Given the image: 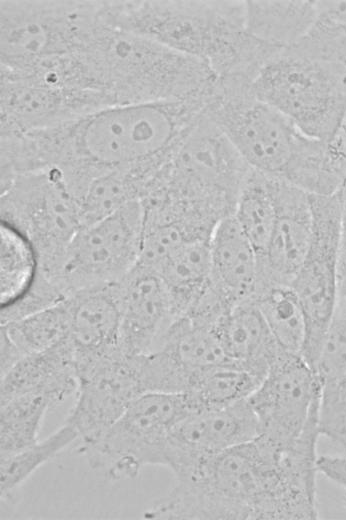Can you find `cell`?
<instances>
[{
	"label": "cell",
	"mask_w": 346,
	"mask_h": 520,
	"mask_svg": "<svg viewBox=\"0 0 346 520\" xmlns=\"http://www.w3.org/2000/svg\"><path fill=\"white\" fill-rule=\"evenodd\" d=\"M39 273V259L32 243L13 227L0 224V305L22 298Z\"/></svg>",
	"instance_id": "obj_27"
},
{
	"label": "cell",
	"mask_w": 346,
	"mask_h": 520,
	"mask_svg": "<svg viewBox=\"0 0 346 520\" xmlns=\"http://www.w3.org/2000/svg\"><path fill=\"white\" fill-rule=\"evenodd\" d=\"M144 226L140 201L83 226L70 242L57 278L66 297L120 282L138 264Z\"/></svg>",
	"instance_id": "obj_12"
},
{
	"label": "cell",
	"mask_w": 346,
	"mask_h": 520,
	"mask_svg": "<svg viewBox=\"0 0 346 520\" xmlns=\"http://www.w3.org/2000/svg\"><path fill=\"white\" fill-rule=\"evenodd\" d=\"M79 439L75 428L64 424L47 436L19 451L0 456L1 498H6L24 483L37 469L56 457Z\"/></svg>",
	"instance_id": "obj_31"
},
{
	"label": "cell",
	"mask_w": 346,
	"mask_h": 520,
	"mask_svg": "<svg viewBox=\"0 0 346 520\" xmlns=\"http://www.w3.org/2000/svg\"><path fill=\"white\" fill-rule=\"evenodd\" d=\"M169 292L175 318L184 316L210 284V239H196L177 249L158 271Z\"/></svg>",
	"instance_id": "obj_24"
},
{
	"label": "cell",
	"mask_w": 346,
	"mask_h": 520,
	"mask_svg": "<svg viewBox=\"0 0 346 520\" xmlns=\"http://www.w3.org/2000/svg\"><path fill=\"white\" fill-rule=\"evenodd\" d=\"M216 331L228 360L261 378L282 350L253 301L233 306Z\"/></svg>",
	"instance_id": "obj_21"
},
{
	"label": "cell",
	"mask_w": 346,
	"mask_h": 520,
	"mask_svg": "<svg viewBox=\"0 0 346 520\" xmlns=\"http://www.w3.org/2000/svg\"><path fill=\"white\" fill-rule=\"evenodd\" d=\"M211 285L234 305L253 301L259 262L234 216L223 219L210 238Z\"/></svg>",
	"instance_id": "obj_19"
},
{
	"label": "cell",
	"mask_w": 346,
	"mask_h": 520,
	"mask_svg": "<svg viewBox=\"0 0 346 520\" xmlns=\"http://www.w3.org/2000/svg\"><path fill=\"white\" fill-rule=\"evenodd\" d=\"M233 216L255 248L258 258L261 257L275 224V206L267 175L253 169L250 171Z\"/></svg>",
	"instance_id": "obj_30"
},
{
	"label": "cell",
	"mask_w": 346,
	"mask_h": 520,
	"mask_svg": "<svg viewBox=\"0 0 346 520\" xmlns=\"http://www.w3.org/2000/svg\"><path fill=\"white\" fill-rule=\"evenodd\" d=\"M318 472L331 481L346 488V454L342 456L322 455L317 459Z\"/></svg>",
	"instance_id": "obj_34"
},
{
	"label": "cell",
	"mask_w": 346,
	"mask_h": 520,
	"mask_svg": "<svg viewBox=\"0 0 346 520\" xmlns=\"http://www.w3.org/2000/svg\"><path fill=\"white\" fill-rule=\"evenodd\" d=\"M258 435L257 420L247 399L224 407L191 410L171 431L163 466L178 476Z\"/></svg>",
	"instance_id": "obj_15"
},
{
	"label": "cell",
	"mask_w": 346,
	"mask_h": 520,
	"mask_svg": "<svg viewBox=\"0 0 346 520\" xmlns=\"http://www.w3.org/2000/svg\"><path fill=\"white\" fill-rule=\"evenodd\" d=\"M166 520H314L316 485L284 461L280 447L258 436L175 476L146 513Z\"/></svg>",
	"instance_id": "obj_1"
},
{
	"label": "cell",
	"mask_w": 346,
	"mask_h": 520,
	"mask_svg": "<svg viewBox=\"0 0 346 520\" xmlns=\"http://www.w3.org/2000/svg\"><path fill=\"white\" fill-rule=\"evenodd\" d=\"M1 71L77 53L103 21L101 1L0 2Z\"/></svg>",
	"instance_id": "obj_7"
},
{
	"label": "cell",
	"mask_w": 346,
	"mask_h": 520,
	"mask_svg": "<svg viewBox=\"0 0 346 520\" xmlns=\"http://www.w3.org/2000/svg\"><path fill=\"white\" fill-rule=\"evenodd\" d=\"M155 350L167 354L193 380L198 373L229 361L216 329L188 316L172 322Z\"/></svg>",
	"instance_id": "obj_25"
},
{
	"label": "cell",
	"mask_w": 346,
	"mask_h": 520,
	"mask_svg": "<svg viewBox=\"0 0 346 520\" xmlns=\"http://www.w3.org/2000/svg\"><path fill=\"white\" fill-rule=\"evenodd\" d=\"M76 399L65 422L83 445L99 438L142 394L140 355L123 351L76 367Z\"/></svg>",
	"instance_id": "obj_14"
},
{
	"label": "cell",
	"mask_w": 346,
	"mask_h": 520,
	"mask_svg": "<svg viewBox=\"0 0 346 520\" xmlns=\"http://www.w3.org/2000/svg\"><path fill=\"white\" fill-rule=\"evenodd\" d=\"M121 307V348L128 355L154 351L176 319L159 273L137 264L116 284Z\"/></svg>",
	"instance_id": "obj_17"
},
{
	"label": "cell",
	"mask_w": 346,
	"mask_h": 520,
	"mask_svg": "<svg viewBox=\"0 0 346 520\" xmlns=\"http://www.w3.org/2000/svg\"><path fill=\"white\" fill-rule=\"evenodd\" d=\"M267 178L275 206V224L266 250L258 258L255 297L271 286H291L312 232L310 194L283 179L268 175Z\"/></svg>",
	"instance_id": "obj_16"
},
{
	"label": "cell",
	"mask_w": 346,
	"mask_h": 520,
	"mask_svg": "<svg viewBox=\"0 0 346 520\" xmlns=\"http://www.w3.org/2000/svg\"><path fill=\"white\" fill-rule=\"evenodd\" d=\"M103 18L90 40L72 56L84 88L106 106L209 94L217 76L206 64Z\"/></svg>",
	"instance_id": "obj_4"
},
{
	"label": "cell",
	"mask_w": 346,
	"mask_h": 520,
	"mask_svg": "<svg viewBox=\"0 0 346 520\" xmlns=\"http://www.w3.org/2000/svg\"><path fill=\"white\" fill-rule=\"evenodd\" d=\"M321 381L300 354L281 350L248 397L260 437L277 447L291 444L320 401Z\"/></svg>",
	"instance_id": "obj_13"
},
{
	"label": "cell",
	"mask_w": 346,
	"mask_h": 520,
	"mask_svg": "<svg viewBox=\"0 0 346 520\" xmlns=\"http://www.w3.org/2000/svg\"><path fill=\"white\" fill-rule=\"evenodd\" d=\"M318 426L320 435L346 454V381L343 379L321 383Z\"/></svg>",
	"instance_id": "obj_33"
},
{
	"label": "cell",
	"mask_w": 346,
	"mask_h": 520,
	"mask_svg": "<svg viewBox=\"0 0 346 520\" xmlns=\"http://www.w3.org/2000/svg\"><path fill=\"white\" fill-rule=\"evenodd\" d=\"M251 89L309 137L333 139L346 123V68L297 46L269 60Z\"/></svg>",
	"instance_id": "obj_6"
},
{
	"label": "cell",
	"mask_w": 346,
	"mask_h": 520,
	"mask_svg": "<svg viewBox=\"0 0 346 520\" xmlns=\"http://www.w3.org/2000/svg\"><path fill=\"white\" fill-rule=\"evenodd\" d=\"M246 28L257 39L287 49L311 29L317 1H245Z\"/></svg>",
	"instance_id": "obj_23"
},
{
	"label": "cell",
	"mask_w": 346,
	"mask_h": 520,
	"mask_svg": "<svg viewBox=\"0 0 346 520\" xmlns=\"http://www.w3.org/2000/svg\"><path fill=\"white\" fill-rule=\"evenodd\" d=\"M263 378L231 361L198 373L184 394L191 410L224 407L246 400Z\"/></svg>",
	"instance_id": "obj_26"
},
{
	"label": "cell",
	"mask_w": 346,
	"mask_h": 520,
	"mask_svg": "<svg viewBox=\"0 0 346 520\" xmlns=\"http://www.w3.org/2000/svg\"><path fill=\"white\" fill-rule=\"evenodd\" d=\"M204 114L255 171L281 178L304 136L288 118L259 100L251 81L217 78Z\"/></svg>",
	"instance_id": "obj_9"
},
{
	"label": "cell",
	"mask_w": 346,
	"mask_h": 520,
	"mask_svg": "<svg viewBox=\"0 0 346 520\" xmlns=\"http://www.w3.org/2000/svg\"><path fill=\"white\" fill-rule=\"evenodd\" d=\"M253 302L278 345L285 351L301 355L306 325L301 305L292 287L271 286L260 292Z\"/></svg>",
	"instance_id": "obj_28"
},
{
	"label": "cell",
	"mask_w": 346,
	"mask_h": 520,
	"mask_svg": "<svg viewBox=\"0 0 346 520\" xmlns=\"http://www.w3.org/2000/svg\"><path fill=\"white\" fill-rule=\"evenodd\" d=\"M207 96L114 105L40 131L53 168L76 162L128 167L172 155L204 112Z\"/></svg>",
	"instance_id": "obj_3"
},
{
	"label": "cell",
	"mask_w": 346,
	"mask_h": 520,
	"mask_svg": "<svg viewBox=\"0 0 346 520\" xmlns=\"http://www.w3.org/2000/svg\"><path fill=\"white\" fill-rule=\"evenodd\" d=\"M310 205L311 239L291 287L305 318L306 333L301 355L316 371L337 303L342 227L338 192L310 195Z\"/></svg>",
	"instance_id": "obj_11"
},
{
	"label": "cell",
	"mask_w": 346,
	"mask_h": 520,
	"mask_svg": "<svg viewBox=\"0 0 346 520\" xmlns=\"http://www.w3.org/2000/svg\"><path fill=\"white\" fill-rule=\"evenodd\" d=\"M343 501H344V505L346 506V493H345V495L343 497Z\"/></svg>",
	"instance_id": "obj_36"
},
{
	"label": "cell",
	"mask_w": 346,
	"mask_h": 520,
	"mask_svg": "<svg viewBox=\"0 0 346 520\" xmlns=\"http://www.w3.org/2000/svg\"><path fill=\"white\" fill-rule=\"evenodd\" d=\"M316 372L321 383L342 380L346 375V296L337 297Z\"/></svg>",
	"instance_id": "obj_32"
},
{
	"label": "cell",
	"mask_w": 346,
	"mask_h": 520,
	"mask_svg": "<svg viewBox=\"0 0 346 520\" xmlns=\"http://www.w3.org/2000/svg\"><path fill=\"white\" fill-rule=\"evenodd\" d=\"M1 223L23 234L34 246L39 274L57 288L66 250L83 227L78 204L61 173L44 169L18 174L1 183Z\"/></svg>",
	"instance_id": "obj_8"
},
{
	"label": "cell",
	"mask_w": 346,
	"mask_h": 520,
	"mask_svg": "<svg viewBox=\"0 0 346 520\" xmlns=\"http://www.w3.org/2000/svg\"><path fill=\"white\" fill-rule=\"evenodd\" d=\"M346 126V123H345ZM341 206V247L338 291L346 293V176L338 191Z\"/></svg>",
	"instance_id": "obj_35"
},
{
	"label": "cell",
	"mask_w": 346,
	"mask_h": 520,
	"mask_svg": "<svg viewBox=\"0 0 346 520\" xmlns=\"http://www.w3.org/2000/svg\"><path fill=\"white\" fill-rule=\"evenodd\" d=\"M57 402L45 394H25L1 403V455L24 449L39 441L47 411Z\"/></svg>",
	"instance_id": "obj_29"
},
{
	"label": "cell",
	"mask_w": 346,
	"mask_h": 520,
	"mask_svg": "<svg viewBox=\"0 0 346 520\" xmlns=\"http://www.w3.org/2000/svg\"><path fill=\"white\" fill-rule=\"evenodd\" d=\"M251 170L203 112L161 168L157 186L168 199L218 223L234 214Z\"/></svg>",
	"instance_id": "obj_5"
},
{
	"label": "cell",
	"mask_w": 346,
	"mask_h": 520,
	"mask_svg": "<svg viewBox=\"0 0 346 520\" xmlns=\"http://www.w3.org/2000/svg\"><path fill=\"white\" fill-rule=\"evenodd\" d=\"M112 25L206 64L217 78L253 81L282 49L246 28L245 1H102Z\"/></svg>",
	"instance_id": "obj_2"
},
{
	"label": "cell",
	"mask_w": 346,
	"mask_h": 520,
	"mask_svg": "<svg viewBox=\"0 0 346 520\" xmlns=\"http://www.w3.org/2000/svg\"><path fill=\"white\" fill-rule=\"evenodd\" d=\"M67 303L75 367L123 351L116 284L76 292Z\"/></svg>",
	"instance_id": "obj_18"
},
{
	"label": "cell",
	"mask_w": 346,
	"mask_h": 520,
	"mask_svg": "<svg viewBox=\"0 0 346 520\" xmlns=\"http://www.w3.org/2000/svg\"><path fill=\"white\" fill-rule=\"evenodd\" d=\"M191 411L184 394L144 393L95 441L83 445L91 468L132 478L147 465H162L169 435Z\"/></svg>",
	"instance_id": "obj_10"
},
{
	"label": "cell",
	"mask_w": 346,
	"mask_h": 520,
	"mask_svg": "<svg viewBox=\"0 0 346 520\" xmlns=\"http://www.w3.org/2000/svg\"><path fill=\"white\" fill-rule=\"evenodd\" d=\"M70 335L67 298L14 321L1 323V374L25 356L66 342Z\"/></svg>",
	"instance_id": "obj_22"
},
{
	"label": "cell",
	"mask_w": 346,
	"mask_h": 520,
	"mask_svg": "<svg viewBox=\"0 0 346 520\" xmlns=\"http://www.w3.org/2000/svg\"><path fill=\"white\" fill-rule=\"evenodd\" d=\"M78 388L69 339L57 347L23 357L1 374L0 403L25 394H45L57 403Z\"/></svg>",
	"instance_id": "obj_20"
},
{
	"label": "cell",
	"mask_w": 346,
	"mask_h": 520,
	"mask_svg": "<svg viewBox=\"0 0 346 520\" xmlns=\"http://www.w3.org/2000/svg\"><path fill=\"white\" fill-rule=\"evenodd\" d=\"M343 380L346 381V375H345V377L343 378Z\"/></svg>",
	"instance_id": "obj_37"
}]
</instances>
